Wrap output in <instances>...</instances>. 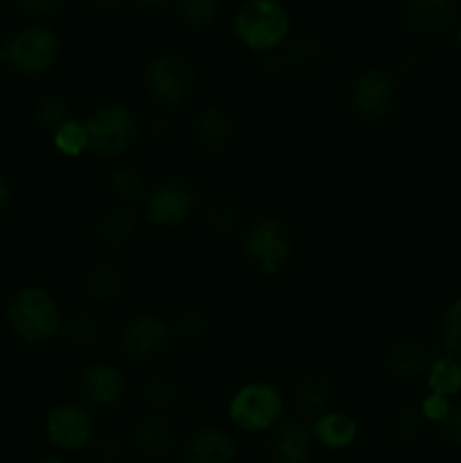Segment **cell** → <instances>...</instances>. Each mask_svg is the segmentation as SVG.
<instances>
[{"label":"cell","instance_id":"15","mask_svg":"<svg viewBox=\"0 0 461 463\" xmlns=\"http://www.w3.org/2000/svg\"><path fill=\"white\" fill-rule=\"evenodd\" d=\"M402 16L414 34L438 36L455 25L456 7L452 0H409Z\"/></svg>","mask_w":461,"mask_h":463},{"label":"cell","instance_id":"18","mask_svg":"<svg viewBox=\"0 0 461 463\" xmlns=\"http://www.w3.org/2000/svg\"><path fill=\"white\" fill-rule=\"evenodd\" d=\"M131 441H134L136 450L143 452L149 459H163L174 450V430L167 423V419L149 414L136 423Z\"/></svg>","mask_w":461,"mask_h":463},{"label":"cell","instance_id":"39","mask_svg":"<svg viewBox=\"0 0 461 463\" xmlns=\"http://www.w3.org/2000/svg\"><path fill=\"white\" fill-rule=\"evenodd\" d=\"M9 202H12V193H9V185L5 184V179L0 176V215H3L5 211H7Z\"/></svg>","mask_w":461,"mask_h":463},{"label":"cell","instance_id":"21","mask_svg":"<svg viewBox=\"0 0 461 463\" xmlns=\"http://www.w3.org/2000/svg\"><path fill=\"white\" fill-rule=\"evenodd\" d=\"M194 140L206 152H221L233 138V120L220 107H208L194 118Z\"/></svg>","mask_w":461,"mask_h":463},{"label":"cell","instance_id":"38","mask_svg":"<svg viewBox=\"0 0 461 463\" xmlns=\"http://www.w3.org/2000/svg\"><path fill=\"white\" fill-rule=\"evenodd\" d=\"M98 457L104 463H118V461L125 459V446H122L118 439L108 437V439H104L102 443H99Z\"/></svg>","mask_w":461,"mask_h":463},{"label":"cell","instance_id":"43","mask_svg":"<svg viewBox=\"0 0 461 463\" xmlns=\"http://www.w3.org/2000/svg\"><path fill=\"white\" fill-rule=\"evenodd\" d=\"M456 43H459V48H461V21L456 23Z\"/></svg>","mask_w":461,"mask_h":463},{"label":"cell","instance_id":"36","mask_svg":"<svg viewBox=\"0 0 461 463\" xmlns=\"http://www.w3.org/2000/svg\"><path fill=\"white\" fill-rule=\"evenodd\" d=\"M437 428L443 441L455 448H461V405H452L446 419L438 420Z\"/></svg>","mask_w":461,"mask_h":463},{"label":"cell","instance_id":"29","mask_svg":"<svg viewBox=\"0 0 461 463\" xmlns=\"http://www.w3.org/2000/svg\"><path fill=\"white\" fill-rule=\"evenodd\" d=\"M423 414L419 407H402L391 419V437L398 443H414L423 432Z\"/></svg>","mask_w":461,"mask_h":463},{"label":"cell","instance_id":"4","mask_svg":"<svg viewBox=\"0 0 461 463\" xmlns=\"http://www.w3.org/2000/svg\"><path fill=\"white\" fill-rule=\"evenodd\" d=\"M283 393L271 383H249L230 396L229 419L249 434L269 432L283 419Z\"/></svg>","mask_w":461,"mask_h":463},{"label":"cell","instance_id":"5","mask_svg":"<svg viewBox=\"0 0 461 463\" xmlns=\"http://www.w3.org/2000/svg\"><path fill=\"white\" fill-rule=\"evenodd\" d=\"M292 235L287 226L269 215L256 217L247 226L242 238V251L253 269L265 276H274L287 267L292 258Z\"/></svg>","mask_w":461,"mask_h":463},{"label":"cell","instance_id":"12","mask_svg":"<svg viewBox=\"0 0 461 463\" xmlns=\"http://www.w3.org/2000/svg\"><path fill=\"white\" fill-rule=\"evenodd\" d=\"M77 389L89 405L99 407V410L116 407L125 396V371L116 364H108V362H95L81 371Z\"/></svg>","mask_w":461,"mask_h":463},{"label":"cell","instance_id":"25","mask_svg":"<svg viewBox=\"0 0 461 463\" xmlns=\"http://www.w3.org/2000/svg\"><path fill=\"white\" fill-rule=\"evenodd\" d=\"M52 143L59 154L77 158L84 152H89V131H86V125L81 120L68 118L63 125H59L52 131Z\"/></svg>","mask_w":461,"mask_h":463},{"label":"cell","instance_id":"7","mask_svg":"<svg viewBox=\"0 0 461 463\" xmlns=\"http://www.w3.org/2000/svg\"><path fill=\"white\" fill-rule=\"evenodd\" d=\"M145 89L161 107H183L197 89V75L188 59L179 54H158L145 71Z\"/></svg>","mask_w":461,"mask_h":463},{"label":"cell","instance_id":"9","mask_svg":"<svg viewBox=\"0 0 461 463\" xmlns=\"http://www.w3.org/2000/svg\"><path fill=\"white\" fill-rule=\"evenodd\" d=\"M172 339V326L163 317L145 312L127 321L120 348L131 362H149L161 355Z\"/></svg>","mask_w":461,"mask_h":463},{"label":"cell","instance_id":"13","mask_svg":"<svg viewBox=\"0 0 461 463\" xmlns=\"http://www.w3.org/2000/svg\"><path fill=\"white\" fill-rule=\"evenodd\" d=\"M312 428L301 420L280 419L269 430L265 446L267 463H307L312 452Z\"/></svg>","mask_w":461,"mask_h":463},{"label":"cell","instance_id":"23","mask_svg":"<svg viewBox=\"0 0 461 463\" xmlns=\"http://www.w3.org/2000/svg\"><path fill=\"white\" fill-rule=\"evenodd\" d=\"M429 392L441 393V396L455 398L461 393V360L455 355L434 357L432 366L425 373Z\"/></svg>","mask_w":461,"mask_h":463},{"label":"cell","instance_id":"1","mask_svg":"<svg viewBox=\"0 0 461 463\" xmlns=\"http://www.w3.org/2000/svg\"><path fill=\"white\" fill-rule=\"evenodd\" d=\"M233 30L244 48L271 52L287 41L292 21L280 0H244L235 12Z\"/></svg>","mask_w":461,"mask_h":463},{"label":"cell","instance_id":"19","mask_svg":"<svg viewBox=\"0 0 461 463\" xmlns=\"http://www.w3.org/2000/svg\"><path fill=\"white\" fill-rule=\"evenodd\" d=\"M334 387L330 383L328 375L324 373H307L303 375L296 383L292 392L294 410L301 416H307V419H316L319 414H324L325 410L333 402Z\"/></svg>","mask_w":461,"mask_h":463},{"label":"cell","instance_id":"41","mask_svg":"<svg viewBox=\"0 0 461 463\" xmlns=\"http://www.w3.org/2000/svg\"><path fill=\"white\" fill-rule=\"evenodd\" d=\"M140 7H158V5H165L167 0H136Z\"/></svg>","mask_w":461,"mask_h":463},{"label":"cell","instance_id":"17","mask_svg":"<svg viewBox=\"0 0 461 463\" xmlns=\"http://www.w3.org/2000/svg\"><path fill=\"white\" fill-rule=\"evenodd\" d=\"M136 229H138V217H136V211L129 206V203H116V206L107 208L104 213H99V217L95 220L93 233L95 240L99 244L108 249L125 247L131 238L136 235Z\"/></svg>","mask_w":461,"mask_h":463},{"label":"cell","instance_id":"33","mask_svg":"<svg viewBox=\"0 0 461 463\" xmlns=\"http://www.w3.org/2000/svg\"><path fill=\"white\" fill-rule=\"evenodd\" d=\"M450 407H452V398L429 392L428 396L420 401L419 410H420V414H423L425 420H429V423L437 425L438 420L446 419V414L450 411Z\"/></svg>","mask_w":461,"mask_h":463},{"label":"cell","instance_id":"14","mask_svg":"<svg viewBox=\"0 0 461 463\" xmlns=\"http://www.w3.org/2000/svg\"><path fill=\"white\" fill-rule=\"evenodd\" d=\"M238 443L226 430L203 425L188 434L183 443L185 463H233Z\"/></svg>","mask_w":461,"mask_h":463},{"label":"cell","instance_id":"32","mask_svg":"<svg viewBox=\"0 0 461 463\" xmlns=\"http://www.w3.org/2000/svg\"><path fill=\"white\" fill-rule=\"evenodd\" d=\"M208 328H211V321L202 310H185L176 317L172 333L183 342H199V339L206 337Z\"/></svg>","mask_w":461,"mask_h":463},{"label":"cell","instance_id":"24","mask_svg":"<svg viewBox=\"0 0 461 463\" xmlns=\"http://www.w3.org/2000/svg\"><path fill=\"white\" fill-rule=\"evenodd\" d=\"M61 333L66 337V342L72 344V346H93L102 337V321L93 312H77L75 317L63 321Z\"/></svg>","mask_w":461,"mask_h":463},{"label":"cell","instance_id":"27","mask_svg":"<svg viewBox=\"0 0 461 463\" xmlns=\"http://www.w3.org/2000/svg\"><path fill=\"white\" fill-rule=\"evenodd\" d=\"M140 392H143L147 405L156 407V410L174 405L176 398H179V387L167 373H149L140 384Z\"/></svg>","mask_w":461,"mask_h":463},{"label":"cell","instance_id":"31","mask_svg":"<svg viewBox=\"0 0 461 463\" xmlns=\"http://www.w3.org/2000/svg\"><path fill=\"white\" fill-rule=\"evenodd\" d=\"M108 185H111L113 193L122 199L125 203L136 202V199L145 197V181L131 167H118L108 176Z\"/></svg>","mask_w":461,"mask_h":463},{"label":"cell","instance_id":"3","mask_svg":"<svg viewBox=\"0 0 461 463\" xmlns=\"http://www.w3.org/2000/svg\"><path fill=\"white\" fill-rule=\"evenodd\" d=\"M89 131V152L95 156H122L138 140V118L125 104H102L84 120Z\"/></svg>","mask_w":461,"mask_h":463},{"label":"cell","instance_id":"37","mask_svg":"<svg viewBox=\"0 0 461 463\" xmlns=\"http://www.w3.org/2000/svg\"><path fill=\"white\" fill-rule=\"evenodd\" d=\"M63 0H14L18 9L27 16H45V14L54 12Z\"/></svg>","mask_w":461,"mask_h":463},{"label":"cell","instance_id":"34","mask_svg":"<svg viewBox=\"0 0 461 463\" xmlns=\"http://www.w3.org/2000/svg\"><path fill=\"white\" fill-rule=\"evenodd\" d=\"M289 61L294 68H316L321 63V45L315 41H298L289 52Z\"/></svg>","mask_w":461,"mask_h":463},{"label":"cell","instance_id":"26","mask_svg":"<svg viewBox=\"0 0 461 463\" xmlns=\"http://www.w3.org/2000/svg\"><path fill=\"white\" fill-rule=\"evenodd\" d=\"M217 9H220L217 0H179V5H176L181 25L193 32L206 30L215 21Z\"/></svg>","mask_w":461,"mask_h":463},{"label":"cell","instance_id":"2","mask_svg":"<svg viewBox=\"0 0 461 463\" xmlns=\"http://www.w3.org/2000/svg\"><path fill=\"white\" fill-rule=\"evenodd\" d=\"M9 328L27 344H43L61 330V312L52 294L41 285L23 288L7 307Z\"/></svg>","mask_w":461,"mask_h":463},{"label":"cell","instance_id":"28","mask_svg":"<svg viewBox=\"0 0 461 463\" xmlns=\"http://www.w3.org/2000/svg\"><path fill=\"white\" fill-rule=\"evenodd\" d=\"M438 337H441L443 351L461 360V297H456L443 312Z\"/></svg>","mask_w":461,"mask_h":463},{"label":"cell","instance_id":"10","mask_svg":"<svg viewBox=\"0 0 461 463\" xmlns=\"http://www.w3.org/2000/svg\"><path fill=\"white\" fill-rule=\"evenodd\" d=\"M45 434L59 450L80 452L95 439V420L86 407L57 405L45 420Z\"/></svg>","mask_w":461,"mask_h":463},{"label":"cell","instance_id":"6","mask_svg":"<svg viewBox=\"0 0 461 463\" xmlns=\"http://www.w3.org/2000/svg\"><path fill=\"white\" fill-rule=\"evenodd\" d=\"M59 57V36L50 27L30 25L14 32L0 45V61L21 75H41Z\"/></svg>","mask_w":461,"mask_h":463},{"label":"cell","instance_id":"11","mask_svg":"<svg viewBox=\"0 0 461 463\" xmlns=\"http://www.w3.org/2000/svg\"><path fill=\"white\" fill-rule=\"evenodd\" d=\"M396 102L393 80L380 68H366L353 80L351 107L366 120H380L387 116Z\"/></svg>","mask_w":461,"mask_h":463},{"label":"cell","instance_id":"22","mask_svg":"<svg viewBox=\"0 0 461 463\" xmlns=\"http://www.w3.org/2000/svg\"><path fill=\"white\" fill-rule=\"evenodd\" d=\"M127 285L125 269L116 262H99L90 267L84 279V292L95 303H111L122 297Z\"/></svg>","mask_w":461,"mask_h":463},{"label":"cell","instance_id":"20","mask_svg":"<svg viewBox=\"0 0 461 463\" xmlns=\"http://www.w3.org/2000/svg\"><path fill=\"white\" fill-rule=\"evenodd\" d=\"M312 437L328 450H346L357 439V423L353 416L343 411H328L319 414L312 423Z\"/></svg>","mask_w":461,"mask_h":463},{"label":"cell","instance_id":"42","mask_svg":"<svg viewBox=\"0 0 461 463\" xmlns=\"http://www.w3.org/2000/svg\"><path fill=\"white\" fill-rule=\"evenodd\" d=\"M36 463H66L61 459V457H45V459H41V461H36Z\"/></svg>","mask_w":461,"mask_h":463},{"label":"cell","instance_id":"35","mask_svg":"<svg viewBox=\"0 0 461 463\" xmlns=\"http://www.w3.org/2000/svg\"><path fill=\"white\" fill-rule=\"evenodd\" d=\"M206 220H208V229H211L212 233L224 235L235 229V220H238V217H235V211L229 206V203H217V206H212L211 211H208Z\"/></svg>","mask_w":461,"mask_h":463},{"label":"cell","instance_id":"40","mask_svg":"<svg viewBox=\"0 0 461 463\" xmlns=\"http://www.w3.org/2000/svg\"><path fill=\"white\" fill-rule=\"evenodd\" d=\"M89 3H93L95 7H102V9H111V7H118V5L122 3V0H89Z\"/></svg>","mask_w":461,"mask_h":463},{"label":"cell","instance_id":"30","mask_svg":"<svg viewBox=\"0 0 461 463\" xmlns=\"http://www.w3.org/2000/svg\"><path fill=\"white\" fill-rule=\"evenodd\" d=\"M71 118V109H68V102L59 95H45L36 102L34 107V120L39 122L43 129L54 131L59 125Z\"/></svg>","mask_w":461,"mask_h":463},{"label":"cell","instance_id":"16","mask_svg":"<svg viewBox=\"0 0 461 463\" xmlns=\"http://www.w3.org/2000/svg\"><path fill=\"white\" fill-rule=\"evenodd\" d=\"M432 348L416 337H402L393 342L384 353V366L400 380H416L432 366Z\"/></svg>","mask_w":461,"mask_h":463},{"label":"cell","instance_id":"8","mask_svg":"<svg viewBox=\"0 0 461 463\" xmlns=\"http://www.w3.org/2000/svg\"><path fill=\"white\" fill-rule=\"evenodd\" d=\"M194 208H197V190L179 176L161 181L145 197V217L161 229L183 224L193 215Z\"/></svg>","mask_w":461,"mask_h":463}]
</instances>
